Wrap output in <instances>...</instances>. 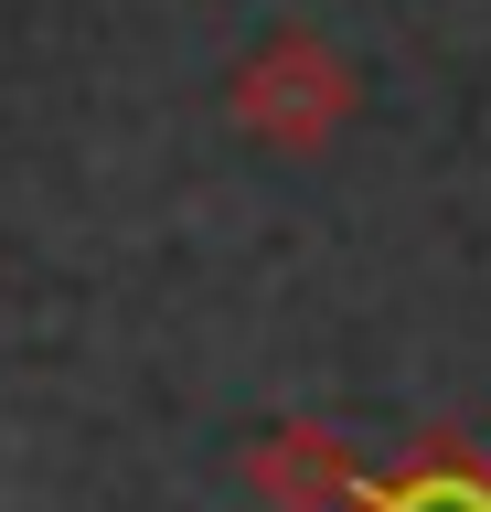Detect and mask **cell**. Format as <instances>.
<instances>
[{"label":"cell","instance_id":"6da1fadb","mask_svg":"<svg viewBox=\"0 0 491 512\" xmlns=\"http://www.w3.org/2000/svg\"><path fill=\"white\" fill-rule=\"evenodd\" d=\"M406 512H491V502H481V491H470V480H449V491H417V502H406Z\"/></svg>","mask_w":491,"mask_h":512}]
</instances>
